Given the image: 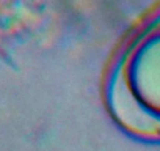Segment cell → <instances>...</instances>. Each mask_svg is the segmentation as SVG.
Segmentation results:
<instances>
[{
	"label": "cell",
	"instance_id": "obj_1",
	"mask_svg": "<svg viewBox=\"0 0 160 151\" xmlns=\"http://www.w3.org/2000/svg\"><path fill=\"white\" fill-rule=\"evenodd\" d=\"M122 85L148 117L160 120V24L135 44L122 69Z\"/></svg>",
	"mask_w": 160,
	"mask_h": 151
}]
</instances>
